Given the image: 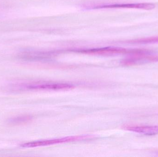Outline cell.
Returning a JSON list of instances; mask_svg holds the SVG:
<instances>
[{"label": "cell", "instance_id": "obj_1", "mask_svg": "<svg viewBox=\"0 0 158 157\" xmlns=\"http://www.w3.org/2000/svg\"><path fill=\"white\" fill-rule=\"evenodd\" d=\"M89 137L86 135L83 136H70L65 138L56 139L54 140H43V141H36V142H30L21 145V147L26 148L38 147L52 145L56 144L63 143H69L75 142L79 140H83Z\"/></svg>", "mask_w": 158, "mask_h": 157}, {"label": "cell", "instance_id": "obj_2", "mask_svg": "<svg viewBox=\"0 0 158 157\" xmlns=\"http://www.w3.org/2000/svg\"><path fill=\"white\" fill-rule=\"evenodd\" d=\"M123 129L126 131L134 132L146 135H155L158 134V125L147 126V125H126Z\"/></svg>", "mask_w": 158, "mask_h": 157}, {"label": "cell", "instance_id": "obj_3", "mask_svg": "<svg viewBox=\"0 0 158 157\" xmlns=\"http://www.w3.org/2000/svg\"><path fill=\"white\" fill-rule=\"evenodd\" d=\"M22 88L29 89H64L72 88V86L64 84H30L23 85Z\"/></svg>", "mask_w": 158, "mask_h": 157}, {"label": "cell", "instance_id": "obj_4", "mask_svg": "<svg viewBox=\"0 0 158 157\" xmlns=\"http://www.w3.org/2000/svg\"><path fill=\"white\" fill-rule=\"evenodd\" d=\"M131 43L135 44H158V37H149L142 38L138 39L133 40L130 41Z\"/></svg>", "mask_w": 158, "mask_h": 157}, {"label": "cell", "instance_id": "obj_5", "mask_svg": "<svg viewBox=\"0 0 158 157\" xmlns=\"http://www.w3.org/2000/svg\"><path fill=\"white\" fill-rule=\"evenodd\" d=\"M30 119L29 117L27 116H22V117H18L16 118H13L10 120V122L12 123L18 124L20 123L24 122L27 121L29 120Z\"/></svg>", "mask_w": 158, "mask_h": 157}]
</instances>
